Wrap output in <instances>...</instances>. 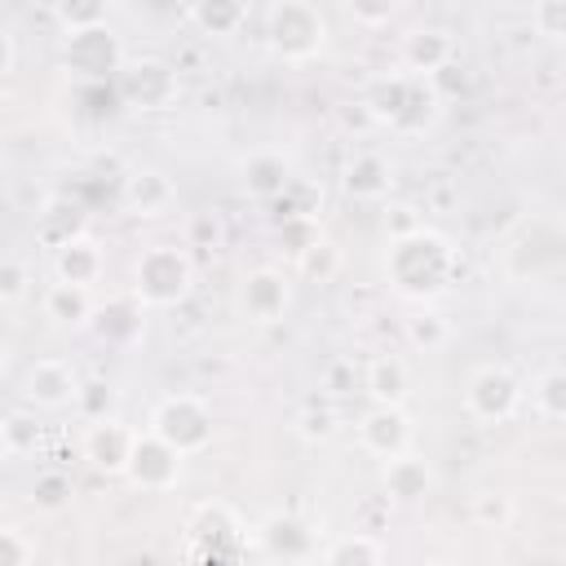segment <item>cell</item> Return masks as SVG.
I'll return each mask as SVG.
<instances>
[{"mask_svg":"<svg viewBox=\"0 0 566 566\" xmlns=\"http://www.w3.org/2000/svg\"><path fill=\"white\" fill-rule=\"evenodd\" d=\"M473 509H478V513H482V517H500V522H504V517H509V500H495V495H491V491H482V495H478V500H473Z\"/></svg>","mask_w":566,"mask_h":566,"instance_id":"d590c367","label":"cell"},{"mask_svg":"<svg viewBox=\"0 0 566 566\" xmlns=\"http://www.w3.org/2000/svg\"><path fill=\"white\" fill-rule=\"evenodd\" d=\"M124 473H128L142 491H172V486L181 482V455H177L172 447H164L155 433L137 429Z\"/></svg>","mask_w":566,"mask_h":566,"instance_id":"ba28073f","label":"cell"},{"mask_svg":"<svg viewBox=\"0 0 566 566\" xmlns=\"http://www.w3.org/2000/svg\"><path fill=\"white\" fill-rule=\"evenodd\" d=\"M363 385H367V394L376 398V407H402V398H407V389H411V371H407L402 358L380 354V358L367 363Z\"/></svg>","mask_w":566,"mask_h":566,"instance_id":"44dd1931","label":"cell"},{"mask_svg":"<svg viewBox=\"0 0 566 566\" xmlns=\"http://www.w3.org/2000/svg\"><path fill=\"white\" fill-rule=\"evenodd\" d=\"M18 451H13V442H9V429H4V416H0V464L4 460H13Z\"/></svg>","mask_w":566,"mask_h":566,"instance_id":"74e56055","label":"cell"},{"mask_svg":"<svg viewBox=\"0 0 566 566\" xmlns=\"http://www.w3.org/2000/svg\"><path fill=\"white\" fill-rule=\"evenodd\" d=\"M4 367H9V349L0 345V376H4Z\"/></svg>","mask_w":566,"mask_h":566,"instance_id":"ab89813d","label":"cell"},{"mask_svg":"<svg viewBox=\"0 0 566 566\" xmlns=\"http://www.w3.org/2000/svg\"><path fill=\"white\" fill-rule=\"evenodd\" d=\"M296 429H301L305 438H332V429H336V411H332V407H305Z\"/></svg>","mask_w":566,"mask_h":566,"instance_id":"d6a6232c","label":"cell"},{"mask_svg":"<svg viewBox=\"0 0 566 566\" xmlns=\"http://www.w3.org/2000/svg\"><path fill=\"white\" fill-rule=\"evenodd\" d=\"M323 566H385V553H380V544L371 535L354 531V535H340V539L327 544Z\"/></svg>","mask_w":566,"mask_h":566,"instance_id":"cb8c5ba5","label":"cell"},{"mask_svg":"<svg viewBox=\"0 0 566 566\" xmlns=\"http://www.w3.org/2000/svg\"><path fill=\"white\" fill-rule=\"evenodd\" d=\"M172 199H177V186L159 168H133L124 177V208L137 217H159L172 208Z\"/></svg>","mask_w":566,"mask_h":566,"instance_id":"2e32d148","label":"cell"},{"mask_svg":"<svg viewBox=\"0 0 566 566\" xmlns=\"http://www.w3.org/2000/svg\"><path fill=\"white\" fill-rule=\"evenodd\" d=\"M80 385L84 380L66 358H35L22 371V402L40 411H62V407H75Z\"/></svg>","mask_w":566,"mask_h":566,"instance_id":"8992f818","label":"cell"},{"mask_svg":"<svg viewBox=\"0 0 566 566\" xmlns=\"http://www.w3.org/2000/svg\"><path fill=\"white\" fill-rule=\"evenodd\" d=\"M340 186H345L354 199L376 203V199H385V195H389V186H394V168H389V159H385V155L367 150V155H354V159H349V168H345Z\"/></svg>","mask_w":566,"mask_h":566,"instance_id":"ac0fdd59","label":"cell"},{"mask_svg":"<svg viewBox=\"0 0 566 566\" xmlns=\"http://www.w3.org/2000/svg\"><path fill=\"white\" fill-rule=\"evenodd\" d=\"M31 292V274L22 261H0V301H22Z\"/></svg>","mask_w":566,"mask_h":566,"instance_id":"4dcf8cb0","label":"cell"},{"mask_svg":"<svg viewBox=\"0 0 566 566\" xmlns=\"http://www.w3.org/2000/svg\"><path fill=\"white\" fill-rule=\"evenodd\" d=\"M535 22H539L544 35H562V31H566V4H562V0L539 4V9H535Z\"/></svg>","mask_w":566,"mask_h":566,"instance_id":"e575fe53","label":"cell"},{"mask_svg":"<svg viewBox=\"0 0 566 566\" xmlns=\"http://www.w3.org/2000/svg\"><path fill=\"white\" fill-rule=\"evenodd\" d=\"M385 279L407 301H433L455 279V248L424 226L411 234H398L385 248Z\"/></svg>","mask_w":566,"mask_h":566,"instance_id":"6da1fadb","label":"cell"},{"mask_svg":"<svg viewBox=\"0 0 566 566\" xmlns=\"http://www.w3.org/2000/svg\"><path fill=\"white\" fill-rule=\"evenodd\" d=\"M358 18H389L394 13V4H380V9H354Z\"/></svg>","mask_w":566,"mask_h":566,"instance_id":"f35d334b","label":"cell"},{"mask_svg":"<svg viewBox=\"0 0 566 566\" xmlns=\"http://www.w3.org/2000/svg\"><path fill=\"white\" fill-rule=\"evenodd\" d=\"M142 305L133 301V296H124V301H111V305H102V310H93V332L106 340V345H128V340H137L142 336Z\"/></svg>","mask_w":566,"mask_h":566,"instance_id":"7402d4cb","label":"cell"},{"mask_svg":"<svg viewBox=\"0 0 566 566\" xmlns=\"http://www.w3.org/2000/svg\"><path fill=\"white\" fill-rule=\"evenodd\" d=\"M243 186L256 199H279L292 186V168H287V159L279 150H252L243 159Z\"/></svg>","mask_w":566,"mask_h":566,"instance_id":"d6986e66","label":"cell"},{"mask_svg":"<svg viewBox=\"0 0 566 566\" xmlns=\"http://www.w3.org/2000/svg\"><path fill=\"white\" fill-rule=\"evenodd\" d=\"M93 292L88 287H71V283H49L44 292V314L57 327H88L93 323Z\"/></svg>","mask_w":566,"mask_h":566,"instance_id":"603a6c76","label":"cell"},{"mask_svg":"<svg viewBox=\"0 0 566 566\" xmlns=\"http://www.w3.org/2000/svg\"><path fill=\"white\" fill-rule=\"evenodd\" d=\"M62 62L75 75H93V80L115 75V71H124V44H119V35H111V27H88V31L66 35Z\"/></svg>","mask_w":566,"mask_h":566,"instance_id":"52a82bcc","label":"cell"},{"mask_svg":"<svg viewBox=\"0 0 566 566\" xmlns=\"http://www.w3.org/2000/svg\"><path fill=\"white\" fill-rule=\"evenodd\" d=\"M239 305H243V314H248L252 323H279V318L287 314V305H292V283H287V274H279V270H270V265L252 270V274L239 283Z\"/></svg>","mask_w":566,"mask_h":566,"instance_id":"8fae6325","label":"cell"},{"mask_svg":"<svg viewBox=\"0 0 566 566\" xmlns=\"http://www.w3.org/2000/svg\"><path fill=\"white\" fill-rule=\"evenodd\" d=\"M522 407V380L513 376V367L504 363H482L473 367L469 385H464V411L482 424H504L513 420Z\"/></svg>","mask_w":566,"mask_h":566,"instance_id":"5b68a950","label":"cell"},{"mask_svg":"<svg viewBox=\"0 0 566 566\" xmlns=\"http://www.w3.org/2000/svg\"><path fill=\"white\" fill-rule=\"evenodd\" d=\"M13 57H18V53H13V35L0 27V80L13 71Z\"/></svg>","mask_w":566,"mask_h":566,"instance_id":"8d00e7d4","label":"cell"},{"mask_svg":"<svg viewBox=\"0 0 566 566\" xmlns=\"http://www.w3.org/2000/svg\"><path fill=\"white\" fill-rule=\"evenodd\" d=\"M256 539H261V548H265L274 562H305V557L314 553V544H318L314 531H310L305 522L283 517V513L265 517L261 531H256Z\"/></svg>","mask_w":566,"mask_h":566,"instance_id":"e0dca14e","label":"cell"},{"mask_svg":"<svg viewBox=\"0 0 566 566\" xmlns=\"http://www.w3.org/2000/svg\"><path fill=\"white\" fill-rule=\"evenodd\" d=\"M424 566H447V562H424Z\"/></svg>","mask_w":566,"mask_h":566,"instance_id":"60d3db41","label":"cell"},{"mask_svg":"<svg viewBox=\"0 0 566 566\" xmlns=\"http://www.w3.org/2000/svg\"><path fill=\"white\" fill-rule=\"evenodd\" d=\"M411 438H416V429H411V416L402 407H371L358 420V442L376 460H394V455L411 451Z\"/></svg>","mask_w":566,"mask_h":566,"instance_id":"30bf717a","label":"cell"},{"mask_svg":"<svg viewBox=\"0 0 566 566\" xmlns=\"http://www.w3.org/2000/svg\"><path fill=\"white\" fill-rule=\"evenodd\" d=\"M407 336H411V345H420V349H442L447 336H451V327H447L442 314L424 310V314H416V318L407 323Z\"/></svg>","mask_w":566,"mask_h":566,"instance_id":"4316f807","label":"cell"},{"mask_svg":"<svg viewBox=\"0 0 566 566\" xmlns=\"http://www.w3.org/2000/svg\"><path fill=\"white\" fill-rule=\"evenodd\" d=\"M4 429H9V442H13V451H27V447L40 438V424H35L31 416H22V411L4 416Z\"/></svg>","mask_w":566,"mask_h":566,"instance_id":"836d02e7","label":"cell"},{"mask_svg":"<svg viewBox=\"0 0 566 566\" xmlns=\"http://www.w3.org/2000/svg\"><path fill=\"white\" fill-rule=\"evenodd\" d=\"M186 18L208 31V35H234L248 22V4H230V0H212V4H190Z\"/></svg>","mask_w":566,"mask_h":566,"instance_id":"d4e9b609","label":"cell"},{"mask_svg":"<svg viewBox=\"0 0 566 566\" xmlns=\"http://www.w3.org/2000/svg\"><path fill=\"white\" fill-rule=\"evenodd\" d=\"M531 407H535L544 420H562V416H566V371H562V367H548V371L535 380Z\"/></svg>","mask_w":566,"mask_h":566,"instance_id":"484cf974","label":"cell"},{"mask_svg":"<svg viewBox=\"0 0 566 566\" xmlns=\"http://www.w3.org/2000/svg\"><path fill=\"white\" fill-rule=\"evenodd\" d=\"M111 402H115L111 385H102V380H88V385H80V398H75V407L88 416V424H93V420H106V416H111Z\"/></svg>","mask_w":566,"mask_h":566,"instance_id":"83f0119b","label":"cell"},{"mask_svg":"<svg viewBox=\"0 0 566 566\" xmlns=\"http://www.w3.org/2000/svg\"><path fill=\"white\" fill-rule=\"evenodd\" d=\"M0 566H31V539L13 526H0Z\"/></svg>","mask_w":566,"mask_h":566,"instance_id":"1f68e13d","label":"cell"},{"mask_svg":"<svg viewBox=\"0 0 566 566\" xmlns=\"http://www.w3.org/2000/svg\"><path fill=\"white\" fill-rule=\"evenodd\" d=\"M265 40H270V49H274L279 57L305 62V57H314V53L327 44V22H323V13H318L314 4H305V0H279V4H270V13H265Z\"/></svg>","mask_w":566,"mask_h":566,"instance_id":"277c9868","label":"cell"},{"mask_svg":"<svg viewBox=\"0 0 566 566\" xmlns=\"http://www.w3.org/2000/svg\"><path fill=\"white\" fill-rule=\"evenodd\" d=\"M146 433H155L181 460L199 455L203 447H212V407L199 394H168L164 402H155Z\"/></svg>","mask_w":566,"mask_h":566,"instance_id":"3957f363","label":"cell"},{"mask_svg":"<svg viewBox=\"0 0 566 566\" xmlns=\"http://www.w3.org/2000/svg\"><path fill=\"white\" fill-rule=\"evenodd\" d=\"M535 226H539V221H535ZM535 226H526V230L504 248V270H509V279H531V274L557 265V256H562V234L553 230V234L539 243V239H535Z\"/></svg>","mask_w":566,"mask_h":566,"instance_id":"9a60e30c","label":"cell"},{"mask_svg":"<svg viewBox=\"0 0 566 566\" xmlns=\"http://www.w3.org/2000/svg\"><path fill=\"white\" fill-rule=\"evenodd\" d=\"M133 438H137V429L124 424L119 416L93 420L88 433H84V455H88L93 469H102V473H124L128 451H133Z\"/></svg>","mask_w":566,"mask_h":566,"instance_id":"4fadbf2b","label":"cell"},{"mask_svg":"<svg viewBox=\"0 0 566 566\" xmlns=\"http://www.w3.org/2000/svg\"><path fill=\"white\" fill-rule=\"evenodd\" d=\"M398 57H402V71H411L416 80H433L438 71L451 66L455 40H451V31H442V27H411V31L402 35Z\"/></svg>","mask_w":566,"mask_h":566,"instance_id":"7c38bea8","label":"cell"},{"mask_svg":"<svg viewBox=\"0 0 566 566\" xmlns=\"http://www.w3.org/2000/svg\"><path fill=\"white\" fill-rule=\"evenodd\" d=\"M195 283V261L177 243H150L133 265V301L142 310H168L186 301Z\"/></svg>","mask_w":566,"mask_h":566,"instance_id":"7a4b0ae2","label":"cell"},{"mask_svg":"<svg viewBox=\"0 0 566 566\" xmlns=\"http://www.w3.org/2000/svg\"><path fill=\"white\" fill-rule=\"evenodd\" d=\"M66 495H71V482L62 478V473H40L35 478V486H31V500L40 504V509H62L66 504Z\"/></svg>","mask_w":566,"mask_h":566,"instance_id":"f546056e","label":"cell"},{"mask_svg":"<svg viewBox=\"0 0 566 566\" xmlns=\"http://www.w3.org/2000/svg\"><path fill=\"white\" fill-rule=\"evenodd\" d=\"M119 97L128 106H142V111H164L177 97V75H172V66L142 57V62L119 71Z\"/></svg>","mask_w":566,"mask_h":566,"instance_id":"9c48e42d","label":"cell"},{"mask_svg":"<svg viewBox=\"0 0 566 566\" xmlns=\"http://www.w3.org/2000/svg\"><path fill=\"white\" fill-rule=\"evenodd\" d=\"M102 270H106V256H102V243L93 234H75L62 248H53V274H57V283H71V287H88L93 292V283L102 279Z\"/></svg>","mask_w":566,"mask_h":566,"instance_id":"5bb4252c","label":"cell"},{"mask_svg":"<svg viewBox=\"0 0 566 566\" xmlns=\"http://www.w3.org/2000/svg\"><path fill=\"white\" fill-rule=\"evenodd\" d=\"M429 486H433V473H429V464H424L420 455L402 451V455L385 460V491H389V500L416 504V500L429 495Z\"/></svg>","mask_w":566,"mask_h":566,"instance_id":"ffe728a7","label":"cell"},{"mask_svg":"<svg viewBox=\"0 0 566 566\" xmlns=\"http://www.w3.org/2000/svg\"><path fill=\"white\" fill-rule=\"evenodd\" d=\"M71 31L66 35H75V31H88V27H106V4H57L53 9Z\"/></svg>","mask_w":566,"mask_h":566,"instance_id":"f1b7e54d","label":"cell"}]
</instances>
